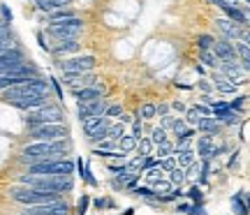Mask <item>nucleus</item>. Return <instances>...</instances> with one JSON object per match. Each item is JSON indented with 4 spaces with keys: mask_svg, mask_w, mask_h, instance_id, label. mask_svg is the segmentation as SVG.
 <instances>
[{
    "mask_svg": "<svg viewBox=\"0 0 250 215\" xmlns=\"http://www.w3.org/2000/svg\"><path fill=\"white\" fill-rule=\"evenodd\" d=\"M67 137H70V127L67 125H42L30 130L33 141H65Z\"/></svg>",
    "mask_w": 250,
    "mask_h": 215,
    "instance_id": "nucleus-9",
    "label": "nucleus"
},
{
    "mask_svg": "<svg viewBox=\"0 0 250 215\" xmlns=\"http://www.w3.org/2000/svg\"><path fill=\"white\" fill-rule=\"evenodd\" d=\"M174 157H176V164H179L181 169H188L190 164H195L197 162V153H195V148H176L174 151Z\"/></svg>",
    "mask_w": 250,
    "mask_h": 215,
    "instance_id": "nucleus-20",
    "label": "nucleus"
},
{
    "mask_svg": "<svg viewBox=\"0 0 250 215\" xmlns=\"http://www.w3.org/2000/svg\"><path fill=\"white\" fill-rule=\"evenodd\" d=\"M215 120L220 123V125H236L239 120H241V116L236 114V111H232V109H227V111H220V114H215Z\"/></svg>",
    "mask_w": 250,
    "mask_h": 215,
    "instance_id": "nucleus-23",
    "label": "nucleus"
},
{
    "mask_svg": "<svg viewBox=\"0 0 250 215\" xmlns=\"http://www.w3.org/2000/svg\"><path fill=\"white\" fill-rule=\"evenodd\" d=\"M23 63H26L23 51H21L19 46H14V49H9L5 54H0V74H12V72L17 70V67H21Z\"/></svg>",
    "mask_w": 250,
    "mask_h": 215,
    "instance_id": "nucleus-11",
    "label": "nucleus"
},
{
    "mask_svg": "<svg viewBox=\"0 0 250 215\" xmlns=\"http://www.w3.org/2000/svg\"><path fill=\"white\" fill-rule=\"evenodd\" d=\"M202 171V162H195V164H190L186 169V176L188 178H197V174Z\"/></svg>",
    "mask_w": 250,
    "mask_h": 215,
    "instance_id": "nucleus-46",
    "label": "nucleus"
},
{
    "mask_svg": "<svg viewBox=\"0 0 250 215\" xmlns=\"http://www.w3.org/2000/svg\"><path fill=\"white\" fill-rule=\"evenodd\" d=\"M158 116V107L153 104V102H146V104H142V109H139V118H142L144 123L146 120H151V118Z\"/></svg>",
    "mask_w": 250,
    "mask_h": 215,
    "instance_id": "nucleus-31",
    "label": "nucleus"
},
{
    "mask_svg": "<svg viewBox=\"0 0 250 215\" xmlns=\"http://www.w3.org/2000/svg\"><path fill=\"white\" fill-rule=\"evenodd\" d=\"M70 19H77V14L72 9H58L54 14H49V23H62V21H70Z\"/></svg>",
    "mask_w": 250,
    "mask_h": 215,
    "instance_id": "nucleus-27",
    "label": "nucleus"
},
{
    "mask_svg": "<svg viewBox=\"0 0 250 215\" xmlns=\"http://www.w3.org/2000/svg\"><path fill=\"white\" fill-rule=\"evenodd\" d=\"M186 130H188V123L183 120V118H176V123H174V127H171V132H174L176 137H181Z\"/></svg>",
    "mask_w": 250,
    "mask_h": 215,
    "instance_id": "nucleus-43",
    "label": "nucleus"
},
{
    "mask_svg": "<svg viewBox=\"0 0 250 215\" xmlns=\"http://www.w3.org/2000/svg\"><path fill=\"white\" fill-rule=\"evenodd\" d=\"M169 104H165V102H162V104H158V116H169Z\"/></svg>",
    "mask_w": 250,
    "mask_h": 215,
    "instance_id": "nucleus-55",
    "label": "nucleus"
},
{
    "mask_svg": "<svg viewBox=\"0 0 250 215\" xmlns=\"http://www.w3.org/2000/svg\"><path fill=\"white\" fill-rule=\"evenodd\" d=\"M49 83H51V88H54V93H56V98L58 99H62V90H61V83H58V79H49Z\"/></svg>",
    "mask_w": 250,
    "mask_h": 215,
    "instance_id": "nucleus-49",
    "label": "nucleus"
},
{
    "mask_svg": "<svg viewBox=\"0 0 250 215\" xmlns=\"http://www.w3.org/2000/svg\"><path fill=\"white\" fill-rule=\"evenodd\" d=\"M232 211H234V215H250L248 206H246V197H243V192H236V195L232 197Z\"/></svg>",
    "mask_w": 250,
    "mask_h": 215,
    "instance_id": "nucleus-25",
    "label": "nucleus"
},
{
    "mask_svg": "<svg viewBox=\"0 0 250 215\" xmlns=\"http://www.w3.org/2000/svg\"><path fill=\"white\" fill-rule=\"evenodd\" d=\"M0 14H2V19H5V23H9V21H12V12H9L7 5H0Z\"/></svg>",
    "mask_w": 250,
    "mask_h": 215,
    "instance_id": "nucleus-53",
    "label": "nucleus"
},
{
    "mask_svg": "<svg viewBox=\"0 0 250 215\" xmlns=\"http://www.w3.org/2000/svg\"><path fill=\"white\" fill-rule=\"evenodd\" d=\"M121 114H123V107H121V104H111V107H107V114H104V116L111 120V118H121Z\"/></svg>",
    "mask_w": 250,
    "mask_h": 215,
    "instance_id": "nucleus-42",
    "label": "nucleus"
},
{
    "mask_svg": "<svg viewBox=\"0 0 250 215\" xmlns=\"http://www.w3.org/2000/svg\"><path fill=\"white\" fill-rule=\"evenodd\" d=\"M176 167H179V164H176V157H174V155H171V157H165V160H160V169L167 171V174H169V171H174Z\"/></svg>",
    "mask_w": 250,
    "mask_h": 215,
    "instance_id": "nucleus-40",
    "label": "nucleus"
},
{
    "mask_svg": "<svg viewBox=\"0 0 250 215\" xmlns=\"http://www.w3.org/2000/svg\"><path fill=\"white\" fill-rule=\"evenodd\" d=\"M107 99H95V102H77V116L79 120H88L95 116H104L107 114Z\"/></svg>",
    "mask_w": 250,
    "mask_h": 215,
    "instance_id": "nucleus-10",
    "label": "nucleus"
},
{
    "mask_svg": "<svg viewBox=\"0 0 250 215\" xmlns=\"http://www.w3.org/2000/svg\"><path fill=\"white\" fill-rule=\"evenodd\" d=\"M9 197L23 204V206H42V204H54V201H61L62 195H56V192H46V190H35L28 188V185H21V188H12L9 190Z\"/></svg>",
    "mask_w": 250,
    "mask_h": 215,
    "instance_id": "nucleus-4",
    "label": "nucleus"
},
{
    "mask_svg": "<svg viewBox=\"0 0 250 215\" xmlns=\"http://www.w3.org/2000/svg\"><path fill=\"white\" fill-rule=\"evenodd\" d=\"M46 104H51L49 98H26V99H17V102H12V107L21 109V111H35V109H42Z\"/></svg>",
    "mask_w": 250,
    "mask_h": 215,
    "instance_id": "nucleus-18",
    "label": "nucleus"
},
{
    "mask_svg": "<svg viewBox=\"0 0 250 215\" xmlns=\"http://www.w3.org/2000/svg\"><path fill=\"white\" fill-rule=\"evenodd\" d=\"M70 151V141H33L23 146L21 157L19 160L23 164H40V162H51V160H65V155Z\"/></svg>",
    "mask_w": 250,
    "mask_h": 215,
    "instance_id": "nucleus-1",
    "label": "nucleus"
},
{
    "mask_svg": "<svg viewBox=\"0 0 250 215\" xmlns=\"http://www.w3.org/2000/svg\"><path fill=\"white\" fill-rule=\"evenodd\" d=\"M23 213L28 215H70L67 201H54V204H42V206H26Z\"/></svg>",
    "mask_w": 250,
    "mask_h": 215,
    "instance_id": "nucleus-12",
    "label": "nucleus"
},
{
    "mask_svg": "<svg viewBox=\"0 0 250 215\" xmlns=\"http://www.w3.org/2000/svg\"><path fill=\"white\" fill-rule=\"evenodd\" d=\"M88 206H90V197L88 195H81L79 201H77V215H86Z\"/></svg>",
    "mask_w": 250,
    "mask_h": 215,
    "instance_id": "nucleus-39",
    "label": "nucleus"
},
{
    "mask_svg": "<svg viewBox=\"0 0 250 215\" xmlns=\"http://www.w3.org/2000/svg\"><path fill=\"white\" fill-rule=\"evenodd\" d=\"M165 174H167V171H162L160 167H153V169L144 171V176H146V180L151 183V188L155 185V183H160V180H165Z\"/></svg>",
    "mask_w": 250,
    "mask_h": 215,
    "instance_id": "nucleus-30",
    "label": "nucleus"
},
{
    "mask_svg": "<svg viewBox=\"0 0 250 215\" xmlns=\"http://www.w3.org/2000/svg\"><path fill=\"white\" fill-rule=\"evenodd\" d=\"M171 190H174V185L169 183V178H167V180H160V183H155V185H153V192H155L158 197H165V195H169Z\"/></svg>",
    "mask_w": 250,
    "mask_h": 215,
    "instance_id": "nucleus-37",
    "label": "nucleus"
},
{
    "mask_svg": "<svg viewBox=\"0 0 250 215\" xmlns=\"http://www.w3.org/2000/svg\"><path fill=\"white\" fill-rule=\"evenodd\" d=\"M137 143H139V141H137L132 135H123V137H121V141H118V151L127 155V153L137 151Z\"/></svg>",
    "mask_w": 250,
    "mask_h": 215,
    "instance_id": "nucleus-26",
    "label": "nucleus"
},
{
    "mask_svg": "<svg viewBox=\"0 0 250 215\" xmlns=\"http://www.w3.org/2000/svg\"><path fill=\"white\" fill-rule=\"evenodd\" d=\"M93 204H95V208H98V211H102V208L107 206V199H95Z\"/></svg>",
    "mask_w": 250,
    "mask_h": 215,
    "instance_id": "nucleus-59",
    "label": "nucleus"
},
{
    "mask_svg": "<svg viewBox=\"0 0 250 215\" xmlns=\"http://www.w3.org/2000/svg\"><path fill=\"white\" fill-rule=\"evenodd\" d=\"M197 46H199V51H213L215 37L213 35H199L197 37Z\"/></svg>",
    "mask_w": 250,
    "mask_h": 215,
    "instance_id": "nucleus-35",
    "label": "nucleus"
},
{
    "mask_svg": "<svg viewBox=\"0 0 250 215\" xmlns=\"http://www.w3.org/2000/svg\"><path fill=\"white\" fill-rule=\"evenodd\" d=\"M95 56H72V58H65V60H58V70L62 74H86L95 67Z\"/></svg>",
    "mask_w": 250,
    "mask_h": 215,
    "instance_id": "nucleus-8",
    "label": "nucleus"
},
{
    "mask_svg": "<svg viewBox=\"0 0 250 215\" xmlns=\"http://www.w3.org/2000/svg\"><path fill=\"white\" fill-rule=\"evenodd\" d=\"M79 51V42H58L56 46H51V54L54 56H65V54H77Z\"/></svg>",
    "mask_w": 250,
    "mask_h": 215,
    "instance_id": "nucleus-21",
    "label": "nucleus"
},
{
    "mask_svg": "<svg viewBox=\"0 0 250 215\" xmlns=\"http://www.w3.org/2000/svg\"><path fill=\"white\" fill-rule=\"evenodd\" d=\"M213 151H215V143H213V137L211 135H202L197 139V148L195 153L199 155L202 162H211L213 160Z\"/></svg>",
    "mask_w": 250,
    "mask_h": 215,
    "instance_id": "nucleus-15",
    "label": "nucleus"
},
{
    "mask_svg": "<svg viewBox=\"0 0 250 215\" xmlns=\"http://www.w3.org/2000/svg\"><path fill=\"white\" fill-rule=\"evenodd\" d=\"M19 180H21V185H28V188H35V190H46V192H56V195H65V192L74 190L72 176H30V174H23Z\"/></svg>",
    "mask_w": 250,
    "mask_h": 215,
    "instance_id": "nucleus-3",
    "label": "nucleus"
},
{
    "mask_svg": "<svg viewBox=\"0 0 250 215\" xmlns=\"http://www.w3.org/2000/svg\"><path fill=\"white\" fill-rule=\"evenodd\" d=\"M81 178L86 180L90 188H98V178L93 176V171H90V164H86V171H83V176H81Z\"/></svg>",
    "mask_w": 250,
    "mask_h": 215,
    "instance_id": "nucleus-41",
    "label": "nucleus"
},
{
    "mask_svg": "<svg viewBox=\"0 0 250 215\" xmlns=\"http://www.w3.org/2000/svg\"><path fill=\"white\" fill-rule=\"evenodd\" d=\"M134 195H137V197H139V199H146L148 204L158 199V195L153 192V188H151V185H139V188L134 190Z\"/></svg>",
    "mask_w": 250,
    "mask_h": 215,
    "instance_id": "nucleus-34",
    "label": "nucleus"
},
{
    "mask_svg": "<svg viewBox=\"0 0 250 215\" xmlns=\"http://www.w3.org/2000/svg\"><path fill=\"white\" fill-rule=\"evenodd\" d=\"M186 195H188V199H190V201H195V204H202V199H204V192H202L199 185H192Z\"/></svg>",
    "mask_w": 250,
    "mask_h": 215,
    "instance_id": "nucleus-38",
    "label": "nucleus"
},
{
    "mask_svg": "<svg viewBox=\"0 0 250 215\" xmlns=\"http://www.w3.org/2000/svg\"><path fill=\"white\" fill-rule=\"evenodd\" d=\"M37 42H40V46H42V49H44V51H51V46L46 44V37H44V33H42V30H40V33H37Z\"/></svg>",
    "mask_w": 250,
    "mask_h": 215,
    "instance_id": "nucleus-52",
    "label": "nucleus"
},
{
    "mask_svg": "<svg viewBox=\"0 0 250 215\" xmlns=\"http://www.w3.org/2000/svg\"><path fill=\"white\" fill-rule=\"evenodd\" d=\"M72 95L77 98V102H95V99H102V88L100 86H88V88L72 90Z\"/></svg>",
    "mask_w": 250,
    "mask_h": 215,
    "instance_id": "nucleus-19",
    "label": "nucleus"
},
{
    "mask_svg": "<svg viewBox=\"0 0 250 215\" xmlns=\"http://www.w3.org/2000/svg\"><path fill=\"white\" fill-rule=\"evenodd\" d=\"M118 123H123V125H132L134 118L130 116V114H121V118H118Z\"/></svg>",
    "mask_w": 250,
    "mask_h": 215,
    "instance_id": "nucleus-56",
    "label": "nucleus"
},
{
    "mask_svg": "<svg viewBox=\"0 0 250 215\" xmlns=\"http://www.w3.org/2000/svg\"><path fill=\"white\" fill-rule=\"evenodd\" d=\"M125 135V125L123 123H111L107 130V141H121V137Z\"/></svg>",
    "mask_w": 250,
    "mask_h": 215,
    "instance_id": "nucleus-29",
    "label": "nucleus"
},
{
    "mask_svg": "<svg viewBox=\"0 0 250 215\" xmlns=\"http://www.w3.org/2000/svg\"><path fill=\"white\" fill-rule=\"evenodd\" d=\"M0 39H12V30H9V23L0 21Z\"/></svg>",
    "mask_w": 250,
    "mask_h": 215,
    "instance_id": "nucleus-47",
    "label": "nucleus"
},
{
    "mask_svg": "<svg viewBox=\"0 0 250 215\" xmlns=\"http://www.w3.org/2000/svg\"><path fill=\"white\" fill-rule=\"evenodd\" d=\"M49 88L51 83L42 77H33V79H26L19 86H12V88L2 90V99L5 102H17V99H26V98H49Z\"/></svg>",
    "mask_w": 250,
    "mask_h": 215,
    "instance_id": "nucleus-2",
    "label": "nucleus"
},
{
    "mask_svg": "<svg viewBox=\"0 0 250 215\" xmlns=\"http://www.w3.org/2000/svg\"><path fill=\"white\" fill-rule=\"evenodd\" d=\"M167 178H169V183L174 185V188H181V185H183V183L188 180L186 169H181V167H176L174 171H169V174H167Z\"/></svg>",
    "mask_w": 250,
    "mask_h": 215,
    "instance_id": "nucleus-28",
    "label": "nucleus"
},
{
    "mask_svg": "<svg viewBox=\"0 0 250 215\" xmlns=\"http://www.w3.org/2000/svg\"><path fill=\"white\" fill-rule=\"evenodd\" d=\"M118 215H134V208H127V211H123V213H118Z\"/></svg>",
    "mask_w": 250,
    "mask_h": 215,
    "instance_id": "nucleus-61",
    "label": "nucleus"
},
{
    "mask_svg": "<svg viewBox=\"0 0 250 215\" xmlns=\"http://www.w3.org/2000/svg\"><path fill=\"white\" fill-rule=\"evenodd\" d=\"M213 88L218 90V93H223V95H232V93H236V90H239V86H236L234 81L227 79L223 72H215V74H213Z\"/></svg>",
    "mask_w": 250,
    "mask_h": 215,
    "instance_id": "nucleus-17",
    "label": "nucleus"
},
{
    "mask_svg": "<svg viewBox=\"0 0 250 215\" xmlns=\"http://www.w3.org/2000/svg\"><path fill=\"white\" fill-rule=\"evenodd\" d=\"M174 123H176V118L171 116V114L169 116H160V125L158 127H162V130H167V132H169L171 127H174Z\"/></svg>",
    "mask_w": 250,
    "mask_h": 215,
    "instance_id": "nucleus-45",
    "label": "nucleus"
},
{
    "mask_svg": "<svg viewBox=\"0 0 250 215\" xmlns=\"http://www.w3.org/2000/svg\"><path fill=\"white\" fill-rule=\"evenodd\" d=\"M171 109H174V111H181V114H183V111H188L186 104H183V102H179V99H176V102H171Z\"/></svg>",
    "mask_w": 250,
    "mask_h": 215,
    "instance_id": "nucleus-58",
    "label": "nucleus"
},
{
    "mask_svg": "<svg viewBox=\"0 0 250 215\" xmlns=\"http://www.w3.org/2000/svg\"><path fill=\"white\" fill-rule=\"evenodd\" d=\"M81 26H83V21L77 17V19H70V21H62V23H51L46 28V33L51 37H56L58 42H77L81 35Z\"/></svg>",
    "mask_w": 250,
    "mask_h": 215,
    "instance_id": "nucleus-7",
    "label": "nucleus"
},
{
    "mask_svg": "<svg viewBox=\"0 0 250 215\" xmlns=\"http://www.w3.org/2000/svg\"><path fill=\"white\" fill-rule=\"evenodd\" d=\"M239 65H241L243 72H250V60H241V58H239Z\"/></svg>",
    "mask_w": 250,
    "mask_h": 215,
    "instance_id": "nucleus-60",
    "label": "nucleus"
},
{
    "mask_svg": "<svg viewBox=\"0 0 250 215\" xmlns=\"http://www.w3.org/2000/svg\"><path fill=\"white\" fill-rule=\"evenodd\" d=\"M243 99H246V98H241V95H239V98L234 99V102H229V109L239 114V111H241V107H243Z\"/></svg>",
    "mask_w": 250,
    "mask_h": 215,
    "instance_id": "nucleus-50",
    "label": "nucleus"
},
{
    "mask_svg": "<svg viewBox=\"0 0 250 215\" xmlns=\"http://www.w3.org/2000/svg\"><path fill=\"white\" fill-rule=\"evenodd\" d=\"M213 54L218 56L220 63H223V60H239L236 49H234V42H229V39H215Z\"/></svg>",
    "mask_w": 250,
    "mask_h": 215,
    "instance_id": "nucleus-16",
    "label": "nucleus"
},
{
    "mask_svg": "<svg viewBox=\"0 0 250 215\" xmlns=\"http://www.w3.org/2000/svg\"><path fill=\"white\" fill-rule=\"evenodd\" d=\"M199 63H204L206 67H220V60L213 51H199Z\"/></svg>",
    "mask_w": 250,
    "mask_h": 215,
    "instance_id": "nucleus-33",
    "label": "nucleus"
},
{
    "mask_svg": "<svg viewBox=\"0 0 250 215\" xmlns=\"http://www.w3.org/2000/svg\"><path fill=\"white\" fill-rule=\"evenodd\" d=\"M137 155H144V157L155 155V143L151 141V137H142V139H139V143H137Z\"/></svg>",
    "mask_w": 250,
    "mask_h": 215,
    "instance_id": "nucleus-24",
    "label": "nucleus"
},
{
    "mask_svg": "<svg viewBox=\"0 0 250 215\" xmlns=\"http://www.w3.org/2000/svg\"><path fill=\"white\" fill-rule=\"evenodd\" d=\"M192 206H195V204H190V201H183V204H176V213H186V215H190V211H192Z\"/></svg>",
    "mask_w": 250,
    "mask_h": 215,
    "instance_id": "nucleus-48",
    "label": "nucleus"
},
{
    "mask_svg": "<svg viewBox=\"0 0 250 215\" xmlns=\"http://www.w3.org/2000/svg\"><path fill=\"white\" fill-rule=\"evenodd\" d=\"M174 151H176V146H174L171 141H167V143H162V146H155V157H158V160L171 157V155H174Z\"/></svg>",
    "mask_w": 250,
    "mask_h": 215,
    "instance_id": "nucleus-32",
    "label": "nucleus"
},
{
    "mask_svg": "<svg viewBox=\"0 0 250 215\" xmlns=\"http://www.w3.org/2000/svg\"><path fill=\"white\" fill-rule=\"evenodd\" d=\"M9 49H14V42L12 39H0V54H5Z\"/></svg>",
    "mask_w": 250,
    "mask_h": 215,
    "instance_id": "nucleus-51",
    "label": "nucleus"
},
{
    "mask_svg": "<svg viewBox=\"0 0 250 215\" xmlns=\"http://www.w3.org/2000/svg\"><path fill=\"white\" fill-rule=\"evenodd\" d=\"M197 86H199V90H204V95H208L213 90V83H208V81H199Z\"/></svg>",
    "mask_w": 250,
    "mask_h": 215,
    "instance_id": "nucleus-54",
    "label": "nucleus"
},
{
    "mask_svg": "<svg viewBox=\"0 0 250 215\" xmlns=\"http://www.w3.org/2000/svg\"><path fill=\"white\" fill-rule=\"evenodd\" d=\"M190 215H206V211H204V206H202V204H195V206H192V211H190Z\"/></svg>",
    "mask_w": 250,
    "mask_h": 215,
    "instance_id": "nucleus-57",
    "label": "nucleus"
},
{
    "mask_svg": "<svg viewBox=\"0 0 250 215\" xmlns=\"http://www.w3.org/2000/svg\"><path fill=\"white\" fill-rule=\"evenodd\" d=\"M109 125H111V120H109L107 116H95V118L83 120V123H81V130H83L86 139H90V137H95V135H100V132H104Z\"/></svg>",
    "mask_w": 250,
    "mask_h": 215,
    "instance_id": "nucleus-14",
    "label": "nucleus"
},
{
    "mask_svg": "<svg viewBox=\"0 0 250 215\" xmlns=\"http://www.w3.org/2000/svg\"><path fill=\"white\" fill-rule=\"evenodd\" d=\"M169 132L167 130H162V127H153V132H151V141L155 143V146H162V143H167L169 141Z\"/></svg>",
    "mask_w": 250,
    "mask_h": 215,
    "instance_id": "nucleus-36",
    "label": "nucleus"
},
{
    "mask_svg": "<svg viewBox=\"0 0 250 215\" xmlns=\"http://www.w3.org/2000/svg\"><path fill=\"white\" fill-rule=\"evenodd\" d=\"M234 49H236V56H239L241 60H250V46H246V44H234Z\"/></svg>",
    "mask_w": 250,
    "mask_h": 215,
    "instance_id": "nucleus-44",
    "label": "nucleus"
},
{
    "mask_svg": "<svg viewBox=\"0 0 250 215\" xmlns=\"http://www.w3.org/2000/svg\"><path fill=\"white\" fill-rule=\"evenodd\" d=\"M197 130H199V132H204V135L215 137L218 132H220V130H223V125H220V123H218L215 118H204V120H202V123L197 125Z\"/></svg>",
    "mask_w": 250,
    "mask_h": 215,
    "instance_id": "nucleus-22",
    "label": "nucleus"
},
{
    "mask_svg": "<svg viewBox=\"0 0 250 215\" xmlns=\"http://www.w3.org/2000/svg\"><path fill=\"white\" fill-rule=\"evenodd\" d=\"M74 167H77V164L72 160H51V162L30 164V167H28V174H30V176H72Z\"/></svg>",
    "mask_w": 250,
    "mask_h": 215,
    "instance_id": "nucleus-6",
    "label": "nucleus"
},
{
    "mask_svg": "<svg viewBox=\"0 0 250 215\" xmlns=\"http://www.w3.org/2000/svg\"><path fill=\"white\" fill-rule=\"evenodd\" d=\"M62 83L70 90H79V88H88V86H98V77L95 74H62Z\"/></svg>",
    "mask_w": 250,
    "mask_h": 215,
    "instance_id": "nucleus-13",
    "label": "nucleus"
},
{
    "mask_svg": "<svg viewBox=\"0 0 250 215\" xmlns=\"http://www.w3.org/2000/svg\"><path fill=\"white\" fill-rule=\"evenodd\" d=\"M30 130L35 127H42V125H65V114H62L61 107L56 104H46L42 109H35V111H28L26 118H23Z\"/></svg>",
    "mask_w": 250,
    "mask_h": 215,
    "instance_id": "nucleus-5",
    "label": "nucleus"
}]
</instances>
